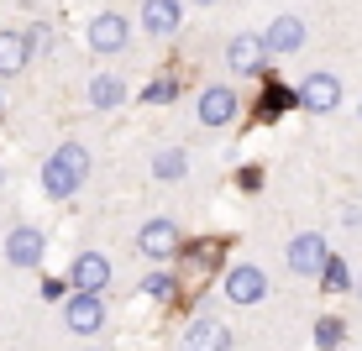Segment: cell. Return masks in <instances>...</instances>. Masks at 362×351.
Returning a JSON list of instances; mask_svg holds the SVG:
<instances>
[{
	"label": "cell",
	"instance_id": "obj_1",
	"mask_svg": "<svg viewBox=\"0 0 362 351\" xmlns=\"http://www.w3.org/2000/svg\"><path fill=\"white\" fill-rule=\"evenodd\" d=\"M90 179V147L84 142H64L53 157L42 162V194L47 199H74Z\"/></svg>",
	"mask_w": 362,
	"mask_h": 351
},
{
	"label": "cell",
	"instance_id": "obj_2",
	"mask_svg": "<svg viewBox=\"0 0 362 351\" xmlns=\"http://www.w3.org/2000/svg\"><path fill=\"white\" fill-rule=\"evenodd\" d=\"M242 116V95L231 90V84H205L194 100V121L199 126H210V131H221V126H231V121Z\"/></svg>",
	"mask_w": 362,
	"mask_h": 351
},
{
	"label": "cell",
	"instance_id": "obj_3",
	"mask_svg": "<svg viewBox=\"0 0 362 351\" xmlns=\"http://www.w3.org/2000/svg\"><path fill=\"white\" fill-rule=\"evenodd\" d=\"M84 42H90V53H100V58L127 53V42H132V21L121 16V11H100L90 27H84Z\"/></svg>",
	"mask_w": 362,
	"mask_h": 351
},
{
	"label": "cell",
	"instance_id": "obj_4",
	"mask_svg": "<svg viewBox=\"0 0 362 351\" xmlns=\"http://www.w3.org/2000/svg\"><path fill=\"white\" fill-rule=\"evenodd\" d=\"M110 278H116V268H110L105 252H79V257L69 262V273H64V283L79 288V294H105Z\"/></svg>",
	"mask_w": 362,
	"mask_h": 351
},
{
	"label": "cell",
	"instance_id": "obj_5",
	"mask_svg": "<svg viewBox=\"0 0 362 351\" xmlns=\"http://www.w3.org/2000/svg\"><path fill=\"white\" fill-rule=\"evenodd\" d=\"M64 325H69L74 335H100V331H105V299L69 288V299H64Z\"/></svg>",
	"mask_w": 362,
	"mask_h": 351
},
{
	"label": "cell",
	"instance_id": "obj_6",
	"mask_svg": "<svg viewBox=\"0 0 362 351\" xmlns=\"http://www.w3.org/2000/svg\"><path fill=\"white\" fill-rule=\"evenodd\" d=\"M326 257H331V246H326V236H320V231H299L289 242V252H284V262H289L294 278H315V273L326 268Z\"/></svg>",
	"mask_w": 362,
	"mask_h": 351
},
{
	"label": "cell",
	"instance_id": "obj_7",
	"mask_svg": "<svg viewBox=\"0 0 362 351\" xmlns=\"http://www.w3.org/2000/svg\"><path fill=\"white\" fill-rule=\"evenodd\" d=\"M268 64H273V58H268V47H263V37H257V32H236L231 42H226V69L242 73V79L263 73Z\"/></svg>",
	"mask_w": 362,
	"mask_h": 351
},
{
	"label": "cell",
	"instance_id": "obj_8",
	"mask_svg": "<svg viewBox=\"0 0 362 351\" xmlns=\"http://www.w3.org/2000/svg\"><path fill=\"white\" fill-rule=\"evenodd\" d=\"M294 95H299V110H310V116H331V110L341 105V79H336V73H310Z\"/></svg>",
	"mask_w": 362,
	"mask_h": 351
},
{
	"label": "cell",
	"instance_id": "obj_9",
	"mask_svg": "<svg viewBox=\"0 0 362 351\" xmlns=\"http://www.w3.org/2000/svg\"><path fill=\"white\" fill-rule=\"evenodd\" d=\"M136 252L142 257H153V262H163V257H173L179 252V225H173L168 215H153L136 231Z\"/></svg>",
	"mask_w": 362,
	"mask_h": 351
},
{
	"label": "cell",
	"instance_id": "obj_10",
	"mask_svg": "<svg viewBox=\"0 0 362 351\" xmlns=\"http://www.w3.org/2000/svg\"><path fill=\"white\" fill-rule=\"evenodd\" d=\"M47 252V236L37 231V225H11V236H6V262L11 268H37Z\"/></svg>",
	"mask_w": 362,
	"mask_h": 351
},
{
	"label": "cell",
	"instance_id": "obj_11",
	"mask_svg": "<svg viewBox=\"0 0 362 351\" xmlns=\"http://www.w3.org/2000/svg\"><path fill=\"white\" fill-rule=\"evenodd\" d=\"M226 299H231V304H263V299H268L263 268H252V262H236V268L226 273Z\"/></svg>",
	"mask_w": 362,
	"mask_h": 351
},
{
	"label": "cell",
	"instance_id": "obj_12",
	"mask_svg": "<svg viewBox=\"0 0 362 351\" xmlns=\"http://www.w3.org/2000/svg\"><path fill=\"white\" fill-rule=\"evenodd\" d=\"M184 351H236V335L216 315H199V320H189V331H184Z\"/></svg>",
	"mask_w": 362,
	"mask_h": 351
},
{
	"label": "cell",
	"instance_id": "obj_13",
	"mask_svg": "<svg viewBox=\"0 0 362 351\" xmlns=\"http://www.w3.org/2000/svg\"><path fill=\"white\" fill-rule=\"evenodd\" d=\"M136 21H142L147 37H173V32H179V21H184V0H142Z\"/></svg>",
	"mask_w": 362,
	"mask_h": 351
},
{
	"label": "cell",
	"instance_id": "obj_14",
	"mask_svg": "<svg viewBox=\"0 0 362 351\" xmlns=\"http://www.w3.org/2000/svg\"><path fill=\"white\" fill-rule=\"evenodd\" d=\"M263 47H268V58L299 53V47H305V21H299V16H273L268 32H263Z\"/></svg>",
	"mask_w": 362,
	"mask_h": 351
},
{
	"label": "cell",
	"instance_id": "obj_15",
	"mask_svg": "<svg viewBox=\"0 0 362 351\" xmlns=\"http://www.w3.org/2000/svg\"><path fill=\"white\" fill-rule=\"evenodd\" d=\"M132 100V90L116 79V73H95L90 79V110H121Z\"/></svg>",
	"mask_w": 362,
	"mask_h": 351
},
{
	"label": "cell",
	"instance_id": "obj_16",
	"mask_svg": "<svg viewBox=\"0 0 362 351\" xmlns=\"http://www.w3.org/2000/svg\"><path fill=\"white\" fill-rule=\"evenodd\" d=\"M32 64V47H27V32H0V79L21 73Z\"/></svg>",
	"mask_w": 362,
	"mask_h": 351
},
{
	"label": "cell",
	"instance_id": "obj_17",
	"mask_svg": "<svg viewBox=\"0 0 362 351\" xmlns=\"http://www.w3.org/2000/svg\"><path fill=\"white\" fill-rule=\"evenodd\" d=\"M136 294H142L147 304H173V299H179V278H173L168 268H153L142 283H136Z\"/></svg>",
	"mask_w": 362,
	"mask_h": 351
},
{
	"label": "cell",
	"instance_id": "obj_18",
	"mask_svg": "<svg viewBox=\"0 0 362 351\" xmlns=\"http://www.w3.org/2000/svg\"><path fill=\"white\" fill-rule=\"evenodd\" d=\"M184 173H189V153H184V147H163V153H153V179L158 184H179Z\"/></svg>",
	"mask_w": 362,
	"mask_h": 351
},
{
	"label": "cell",
	"instance_id": "obj_19",
	"mask_svg": "<svg viewBox=\"0 0 362 351\" xmlns=\"http://www.w3.org/2000/svg\"><path fill=\"white\" fill-rule=\"evenodd\" d=\"M179 95H184V84L173 79V73H158V79H147L142 90H136V100H142V105H153V110H158V105H173Z\"/></svg>",
	"mask_w": 362,
	"mask_h": 351
},
{
	"label": "cell",
	"instance_id": "obj_20",
	"mask_svg": "<svg viewBox=\"0 0 362 351\" xmlns=\"http://www.w3.org/2000/svg\"><path fill=\"white\" fill-rule=\"evenodd\" d=\"M299 105V95L289 90V84H263V100H257V116L263 121H279L284 110H294Z\"/></svg>",
	"mask_w": 362,
	"mask_h": 351
},
{
	"label": "cell",
	"instance_id": "obj_21",
	"mask_svg": "<svg viewBox=\"0 0 362 351\" xmlns=\"http://www.w3.org/2000/svg\"><path fill=\"white\" fill-rule=\"evenodd\" d=\"M310 341H315L320 351H341V341H346V320L320 315V320H315V331H310Z\"/></svg>",
	"mask_w": 362,
	"mask_h": 351
},
{
	"label": "cell",
	"instance_id": "obj_22",
	"mask_svg": "<svg viewBox=\"0 0 362 351\" xmlns=\"http://www.w3.org/2000/svg\"><path fill=\"white\" fill-rule=\"evenodd\" d=\"M315 278H320V283H326V288H331V294H346V288H352V268H346V262H341V257H336V252H331V257H326V268H320V273H315Z\"/></svg>",
	"mask_w": 362,
	"mask_h": 351
},
{
	"label": "cell",
	"instance_id": "obj_23",
	"mask_svg": "<svg viewBox=\"0 0 362 351\" xmlns=\"http://www.w3.org/2000/svg\"><path fill=\"white\" fill-rule=\"evenodd\" d=\"M53 42H58V37H53L47 21H32V27H27V47H32V53H53Z\"/></svg>",
	"mask_w": 362,
	"mask_h": 351
},
{
	"label": "cell",
	"instance_id": "obj_24",
	"mask_svg": "<svg viewBox=\"0 0 362 351\" xmlns=\"http://www.w3.org/2000/svg\"><path fill=\"white\" fill-rule=\"evenodd\" d=\"M236 184H242V189H263V168H242Z\"/></svg>",
	"mask_w": 362,
	"mask_h": 351
},
{
	"label": "cell",
	"instance_id": "obj_25",
	"mask_svg": "<svg viewBox=\"0 0 362 351\" xmlns=\"http://www.w3.org/2000/svg\"><path fill=\"white\" fill-rule=\"evenodd\" d=\"M341 225L346 231H362V205H341Z\"/></svg>",
	"mask_w": 362,
	"mask_h": 351
},
{
	"label": "cell",
	"instance_id": "obj_26",
	"mask_svg": "<svg viewBox=\"0 0 362 351\" xmlns=\"http://www.w3.org/2000/svg\"><path fill=\"white\" fill-rule=\"evenodd\" d=\"M64 294H69L64 278H42V299H64Z\"/></svg>",
	"mask_w": 362,
	"mask_h": 351
},
{
	"label": "cell",
	"instance_id": "obj_27",
	"mask_svg": "<svg viewBox=\"0 0 362 351\" xmlns=\"http://www.w3.org/2000/svg\"><path fill=\"white\" fill-rule=\"evenodd\" d=\"M352 294H357V299H362V273H357V278H352Z\"/></svg>",
	"mask_w": 362,
	"mask_h": 351
},
{
	"label": "cell",
	"instance_id": "obj_28",
	"mask_svg": "<svg viewBox=\"0 0 362 351\" xmlns=\"http://www.w3.org/2000/svg\"><path fill=\"white\" fill-rule=\"evenodd\" d=\"M194 6H221V0H194Z\"/></svg>",
	"mask_w": 362,
	"mask_h": 351
},
{
	"label": "cell",
	"instance_id": "obj_29",
	"mask_svg": "<svg viewBox=\"0 0 362 351\" xmlns=\"http://www.w3.org/2000/svg\"><path fill=\"white\" fill-rule=\"evenodd\" d=\"M0 184H6V168H0Z\"/></svg>",
	"mask_w": 362,
	"mask_h": 351
},
{
	"label": "cell",
	"instance_id": "obj_30",
	"mask_svg": "<svg viewBox=\"0 0 362 351\" xmlns=\"http://www.w3.org/2000/svg\"><path fill=\"white\" fill-rule=\"evenodd\" d=\"M357 116H362V105H357Z\"/></svg>",
	"mask_w": 362,
	"mask_h": 351
},
{
	"label": "cell",
	"instance_id": "obj_31",
	"mask_svg": "<svg viewBox=\"0 0 362 351\" xmlns=\"http://www.w3.org/2000/svg\"><path fill=\"white\" fill-rule=\"evenodd\" d=\"M90 351H95V346H90Z\"/></svg>",
	"mask_w": 362,
	"mask_h": 351
}]
</instances>
